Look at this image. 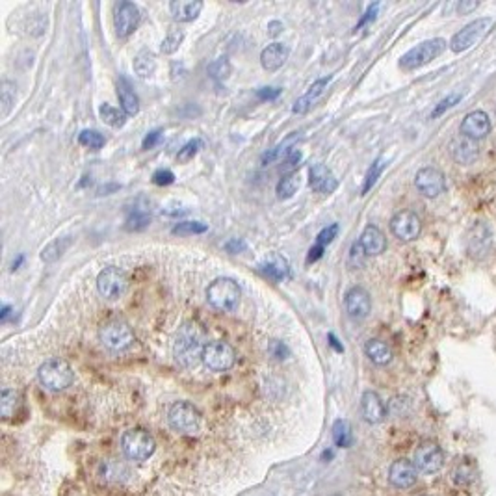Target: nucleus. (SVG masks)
<instances>
[{
  "label": "nucleus",
  "mask_w": 496,
  "mask_h": 496,
  "mask_svg": "<svg viewBox=\"0 0 496 496\" xmlns=\"http://www.w3.org/2000/svg\"><path fill=\"white\" fill-rule=\"evenodd\" d=\"M203 335L196 324H184L179 329L173 344V355L175 361L184 368H194L199 361H203Z\"/></svg>",
  "instance_id": "nucleus-1"
},
{
  "label": "nucleus",
  "mask_w": 496,
  "mask_h": 496,
  "mask_svg": "<svg viewBox=\"0 0 496 496\" xmlns=\"http://www.w3.org/2000/svg\"><path fill=\"white\" fill-rule=\"evenodd\" d=\"M242 290L231 277H218L206 288V301L220 312H232L240 305Z\"/></svg>",
  "instance_id": "nucleus-2"
},
{
  "label": "nucleus",
  "mask_w": 496,
  "mask_h": 496,
  "mask_svg": "<svg viewBox=\"0 0 496 496\" xmlns=\"http://www.w3.org/2000/svg\"><path fill=\"white\" fill-rule=\"evenodd\" d=\"M99 341L106 350L114 351V353H121L126 351L129 348L134 346L136 335L132 327L121 318H112V320L105 321L99 329Z\"/></svg>",
  "instance_id": "nucleus-3"
},
{
  "label": "nucleus",
  "mask_w": 496,
  "mask_h": 496,
  "mask_svg": "<svg viewBox=\"0 0 496 496\" xmlns=\"http://www.w3.org/2000/svg\"><path fill=\"white\" fill-rule=\"evenodd\" d=\"M40 383L50 392L66 391L67 386L73 385L75 381V372L71 365L64 359H49L40 366L37 370Z\"/></svg>",
  "instance_id": "nucleus-4"
},
{
  "label": "nucleus",
  "mask_w": 496,
  "mask_h": 496,
  "mask_svg": "<svg viewBox=\"0 0 496 496\" xmlns=\"http://www.w3.org/2000/svg\"><path fill=\"white\" fill-rule=\"evenodd\" d=\"M155 437L143 427H132L121 437V450L131 461H146L155 454Z\"/></svg>",
  "instance_id": "nucleus-5"
},
{
  "label": "nucleus",
  "mask_w": 496,
  "mask_h": 496,
  "mask_svg": "<svg viewBox=\"0 0 496 496\" xmlns=\"http://www.w3.org/2000/svg\"><path fill=\"white\" fill-rule=\"evenodd\" d=\"M447 49V41L442 37H435V40L422 41L420 45L413 47L409 52L401 56L400 67L406 71H415L418 67L427 66L430 61H433L437 56H441Z\"/></svg>",
  "instance_id": "nucleus-6"
},
{
  "label": "nucleus",
  "mask_w": 496,
  "mask_h": 496,
  "mask_svg": "<svg viewBox=\"0 0 496 496\" xmlns=\"http://www.w3.org/2000/svg\"><path fill=\"white\" fill-rule=\"evenodd\" d=\"M171 430L182 435H194L201 427V413L190 401H175L167 411Z\"/></svg>",
  "instance_id": "nucleus-7"
},
{
  "label": "nucleus",
  "mask_w": 496,
  "mask_h": 496,
  "mask_svg": "<svg viewBox=\"0 0 496 496\" xmlns=\"http://www.w3.org/2000/svg\"><path fill=\"white\" fill-rule=\"evenodd\" d=\"M203 362L212 372L231 370L236 362V351L229 342L212 341L205 344L203 350Z\"/></svg>",
  "instance_id": "nucleus-8"
},
{
  "label": "nucleus",
  "mask_w": 496,
  "mask_h": 496,
  "mask_svg": "<svg viewBox=\"0 0 496 496\" xmlns=\"http://www.w3.org/2000/svg\"><path fill=\"white\" fill-rule=\"evenodd\" d=\"M97 288L100 296L106 300H119L129 290V277L121 268L108 266L97 276Z\"/></svg>",
  "instance_id": "nucleus-9"
},
{
  "label": "nucleus",
  "mask_w": 496,
  "mask_h": 496,
  "mask_svg": "<svg viewBox=\"0 0 496 496\" xmlns=\"http://www.w3.org/2000/svg\"><path fill=\"white\" fill-rule=\"evenodd\" d=\"M492 25L491 17H481V19L472 20L465 28L457 32L450 41V49L454 52H463V50L474 47L480 40H483Z\"/></svg>",
  "instance_id": "nucleus-10"
},
{
  "label": "nucleus",
  "mask_w": 496,
  "mask_h": 496,
  "mask_svg": "<svg viewBox=\"0 0 496 496\" xmlns=\"http://www.w3.org/2000/svg\"><path fill=\"white\" fill-rule=\"evenodd\" d=\"M415 186L416 190L420 191L422 196L427 197V199H435L447 190V179H444V173L437 167H422V170L416 171L415 175Z\"/></svg>",
  "instance_id": "nucleus-11"
},
{
  "label": "nucleus",
  "mask_w": 496,
  "mask_h": 496,
  "mask_svg": "<svg viewBox=\"0 0 496 496\" xmlns=\"http://www.w3.org/2000/svg\"><path fill=\"white\" fill-rule=\"evenodd\" d=\"M141 20L140 8L134 2L123 0L116 6V13H114V26H116V34L119 37H129L138 30Z\"/></svg>",
  "instance_id": "nucleus-12"
},
{
  "label": "nucleus",
  "mask_w": 496,
  "mask_h": 496,
  "mask_svg": "<svg viewBox=\"0 0 496 496\" xmlns=\"http://www.w3.org/2000/svg\"><path fill=\"white\" fill-rule=\"evenodd\" d=\"M415 465L422 474H435L444 465V451L435 442H422L415 451Z\"/></svg>",
  "instance_id": "nucleus-13"
},
{
  "label": "nucleus",
  "mask_w": 496,
  "mask_h": 496,
  "mask_svg": "<svg viewBox=\"0 0 496 496\" xmlns=\"http://www.w3.org/2000/svg\"><path fill=\"white\" fill-rule=\"evenodd\" d=\"M391 231L401 242H413L420 236L422 221L413 211H401L392 215Z\"/></svg>",
  "instance_id": "nucleus-14"
},
{
  "label": "nucleus",
  "mask_w": 496,
  "mask_h": 496,
  "mask_svg": "<svg viewBox=\"0 0 496 496\" xmlns=\"http://www.w3.org/2000/svg\"><path fill=\"white\" fill-rule=\"evenodd\" d=\"M344 307L351 320H365L372 311V297L362 286H351L344 296Z\"/></svg>",
  "instance_id": "nucleus-15"
},
{
  "label": "nucleus",
  "mask_w": 496,
  "mask_h": 496,
  "mask_svg": "<svg viewBox=\"0 0 496 496\" xmlns=\"http://www.w3.org/2000/svg\"><path fill=\"white\" fill-rule=\"evenodd\" d=\"M459 131H461L463 136L474 141L483 140L491 132V119L483 110H474L471 114H466L465 119L461 121Z\"/></svg>",
  "instance_id": "nucleus-16"
},
{
  "label": "nucleus",
  "mask_w": 496,
  "mask_h": 496,
  "mask_svg": "<svg viewBox=\"0 0 496 496\" xmlns=\"http://www.w3.org/2000/svg\"><path fill=\"white\" fill-rule=\"evenodd\" d=\"M309 186L316 194H324V196H329L333 191L338 188V181L336 177L333 175V171L324 164H314L309 171Z\"/></svg>",
  "instance_id": "nucleus-17"
},
{
  "label": "nucleus",
  "mask_w": 496,
  "mask_h": 496,
  "mask_svg": "<svg viewBox=\"0 0 496 496\" xmlns=\"http://www.w3.org/2000/svg\"><path fill=\"white\" fill-rule=\"evenodd\" d=\"M416 468L415 463H411L409 459H398L391 465V471H389V481L396 489H409L416 483Z\"/></svg>",
  "instance_id": "nucleus-18"
},
{
  "label": "nucleus",
  "mask_w": 496,
  "mask_h": 496,
  "mask_svg": "<svg viewBox=\"0 0 496 496\" xmlns=\"http://www.w3.org/2000/svg\"><path fill=\"white\" fill-rule=\"evenodd\" d=\"M450 149H451L454 160L461 165L474 164V162L478 160V156H480V147H478L476 141L471 140V138H466V136L463 134L454 138Z\"/></svg>",
  "instance_id": "nucleus-19"
},
{
  "label": "nucleus",
  "mask_w": 496,
  "mask_h": 496,
  "mask_svg": "<svg viewBox=\"0 0 496 496\" xmlns=\"http://www.w3.org/2000/svg\"><path fill=\"white\" fill-rule=\"evenodd\" d=\"M361 415L368 424H379L385 420L386 407L379 394L374 391H366L361 398Z\"/></svg>",
  "instance_id": "nucleus-20"
},
{
  "label": "nucleus",
  "mask_w": 496,
  "mask_h": 496,
  "mask_svg": "<svg viewBox=\"0 0 496 496\" xmlns=\"http://www.w3.org/2000/svg\"><path fill=\"white\" fill-rule=\"evenodd\" d=\"M329 82H331V76H324V78H318L316 82H312V85L307 90L305 95H301L300 99L294 102L292 112H294V114H307V112L311 110L312 106H314L316 102L324 97Z\"/></svg>",
  "instance_id": "nucleus-21"
},
{
  "label": "nucleus",
  "mask_w": 496,
  "mask_h": 496,
  "mask_svg": "<svg viewBox=\"0 0 496 496\" xmlns=\"http://www.w3.org/2000/svg\"><path fill=\"white\" fill-rule=\"evenodd\" d=\"M359 244L365 249L366 256H377L381 253H385L386 249V238L383 235L379 227L376 225H366L365 231L361 232V238H359Z\"/></svg>",
  "instance_id": "nucleus-22"
},
{
  "label": "nucleus",
  "mask_w": 496,
  "mask_h": 496,
  "mask_svg": "<svg viewBox=\"0 0 496 496\" xmlns=\"http://www.w3.org/2000/svg\"><path fill=\"white\" fill-rule=\"evenodd\" d=\"M259 270L276 283L285 281L286 277L290 276V264H288V261H286L283 255H279V253H271V255L266 256L264 261L261 262V266H259Z\"/></svg>",
  "instance_id": "nucleus-23"
},
{
  "label": "nucleus",
  "mask_w": 496,
  "mask_h": 496,
  "mask_svg": "<svg viewBox=\"0 0 496 496\" xmlns=\"http://www.w3.org/2000/svg\"><path fill=\"white\" fill-rule=\"evenodd\" d=\"M288 54H290V49L285 45V43H271V45L266 47L261 52V64L266 71H273L281 69L283 66L288 60Z\"/></svg>",
  "instance_id": "nucleus-24"
},
{
  "label": "nucleus",
  "mask_w": 496,
  "mask_h": 496,
  "mask_svg": "<svg viewBox=\"0 0 496 496\" xmlns=\"http://www.w3.org/2000/svg\"><path fill=\"white\" fill-rule=\"evenodd\" d=\"M117 97H119L121 110L125 112L126 117L138 116V112H140V99H138L136 91L132 90L131 82L126 81L125 76H119V81H117Z\"/></svg>",
  "instance_id": "nucleus-25"
},
{
  "label": "nucleus",
  "mask_w": 496,
  "mask_h": 496,
  "mask_svg": "<svg viewBox=\"0 0 496 496\" xmlns=\"http://www.w3.org/2000/svg\"><path fill=\"white\" fill-rule=\"evenodd\" d=\"M203 10L201 0H173L170 4V11L173 19L179 23H191L199 17Z\"/></svg>",
  "instance_id": "nucleus-26"
},
{
  "label": "nucleus",
  "mask_w": 496,
  "mask_h": 496,
  "mask_svg": "<svg viewBox=\"0 0 496 496\" xmlns=\"http://www.w3.org/2000/svg\"><path fill=\"white\" fill-rule=\"evenodd\" d=\"M150 223V211L147 205H140L134 203V206H131L126 211L125 218V229L131 232H140L143 229H147Z\"/></svg>",
  "instance_id": "nucleus-27"
},
{
  "label": "nucleus",
  "mask_w": 496,
  "mask_h": 496,
  "mask_svg": "<svg viewBox=\"0 0 496 496\" xmlns=\"http://www.w3.org/2000/svg\"><path fill=\"white\" fill-rule=\"evenodd\" d=\"M365 353L366 357H368V359L377 366L391 365L392 357H394L391 346H389L386 342L379 341V338H370V341L366 342Z\"/></svg>",
  "instance_id": "nucleus-28"
},
{
  "label": "nucleus",
  "mask_w": 496,
  "mask_h": 496,
  "mask_svg": "<svg viewBox=\"0 0 496 496\" xmlns=\"http://www.w3.org/2000/svg\"><path fill=\"white\" fill-rule=\"evenodd\" d=\"M73 244V238L71 236H61V238H54L52 242H49L43 249H41V261L47 262V264H52L60 259L64 253L71 247Z\"/></svg>",
  "instance_id": "nucleus-29"
},
{
  "label": "nucleus",
  "mask_w": 496,
  "mask_h": 496,
  "mask_svg": "<svg viewBox=\"0 0 496 496\" xmlns=\"http://www.w3.org/2000/svg\"><path fill=\"white\" fill-rule=\"evenodd\" d=\"M132 67H134V73L140 78H150L155 75L156 71V58L150 50H140L136 54L134 61H132Z\"/></svg>",
  "instance_id": "nucleus-30"
},
{
  "label": "nucleus",
  "mask_w": 496,
  "mask_h": 496,
  "mask_svg": "<svg viewBox=\"0 0 496 496\" xmlns=\"http://www.w3.org/2000/svg\"><path fill=\"white\" fill-rule=\"evenodd\" d=\"M20 407V394L16 389H4L0 394V413L4 420H10L17 415Z\"/></svg>",
  "instance_id": "nucleus-31"
},
{
  "label": "nucleus",
  "mask_w": 496,
  "mask_h": 496,
  "mask_svg": "<svg viewBox=\"0 0 496 496\" xmlns=\"http://www.w3.org/2000/svg\"><path fill=\"white\" fill-rule=\"evenodd\" d=\"M297 138H300V136H297V132H292L290 136H286L285 140H283L279 146H276L273 149H270L264 156H262V164L268 165V164H273L276 160H281L283 156L288 155L292 149H296V147H294V143L297 141Z\"/></svg>",
  "instance_id": "nucleus-32"
},
{
  "label": "nucleus",
  "mask_w": 496,
  "mask_h": 496,
  "mask_svg": "<svg viewBox=\"0 0 496 496\" xmlns=\"http://www.w3.org/2000/svg\"><path fill=\"white\" fill-rule=\"evenodd\" d=\"M17 99V85L10 81H2L0 84V116L8 117L13 110Z\"/></svg>",
  "instance_id": "nucleus-33"
},
{
  "label": "nucleus",
  "mask_w": 496,
  "mask_h": 496,
  "mask_svg": "<svg viewBox=\"0 0 496 496\" xmlns=\"http://www.w3.org/2000/svg\"><path fill=\"white\" fill-rule=\"evenodd\" d=\"M99 116H100V119L105 121L108 126H112V129H123L126 123L125 112L119 110V108H116V106L108 105V102H105V105L99 106Z\"/></svg>",
  "instance_id": "nucleus-34"
},
{
  "label": "nucleus",
  "mask_w": 496,
  "mask_h": 496,
  "mask_svg": "<svg viewBox=\"0 0 496 496\" xmlns=\"http://www.w3.org/2000/svg\"><path fill=\"white\" fill-rule=\"evenodd\" d=\"M297 188H300V175L296 171H290V173L283 175L281 181L277 182V197L279 199H290L297 191Z\"/></svg>",
  "instance_id": "nucleus-35"
},
{
  "label": "nucleus",
  "mask_w": 496,
  "mask_h": 496,
  "mask_svg": "<svg viewBox=\"0 0 496 496\" xmlns=\"http://www.w3.org/2000/svg\"><path fill=\"white\" fill-rule=\"evenodd\" d=\"M333 441L338 448H348L353 442V435H351L350 422L341 418L333 424Z\"/></svg>",
  "instance_id": "nucleus-36"
},
{
  "label": "nucleus",
  "mask_w": 496,
  "mask_h": 496,
  "mask_svg": "<svg viewBox=\"0 0 496 496\" xmlns=\"http://www.w3.org/2000/svg\"><path fill=\"white\" fill-rule=\"evenodd\" d=\"M231 73L232 66L231 61H229V58H225V56H221V58L214 60L211 66H208V75H211V78H214V81L218 82L227 81V78L231 76Z\"/></svg>",
  "instance_id": "nucleus-37"
},
{
  "label": "nucleus",
  "mask_w": 496,
  "mask_h": 496,
  "mask_svg": "<svg viewBox=\"0 0 496 496\" xmlns=\"http://www.w3.org/2000/svg\"><path fill=\"white\" fill-rule=\"evenodd\" d=\"M208 231V225L203 221H179L177 225H173L171 232L179 236H191V235H203Z\"/></svg>",
  "instance_id": "nucleus-38"
},
{
  "label": "nucleus",
  "mask_w": 496,
  "mask_h": 496,
  "mask_svg": "<svg viewBox=\"0 0 496 496\" xmlns=\"http://www.w3.org/2000/svg\"><path fill=\"white\" fill-rule=\"evenodd\" d=\"M184 41V30H170L160 43V52L165 56L175 54Z\"/></svg>",
  "instance_id": "nucleus-39"
},
{
  "label": "nucleus",
  "mask_w": 496,
  "mask_h": 496,
  "mask_svg": "<svg viewBox=\"0 0 496 496\" xmlns=\"http://www.w3.org/2000/svg\"><path fill=\"white\" fill-rule=\"evenodd\" d=\"M78 143L84 147H88V149L99 150L105 147L106 138H105V134H100L99 131H91V129H85V131H82L81 134H78Z\"/></svg>",
  "instance_id": "nucleus-40"
},
{
  "label": "nucleus",
  "mask_w": 496,
  "mask_h": 496,
  "mask_svg": "<svg viewBox=\"0 0 496 496\" xmlns=\"http://www.w3.org/2000/svg\"><path fill=\"white\" fill-rule=\"evenodd\" d=\"M383 170H385V160H383V158H377V160L370 165V170H368V173H366L365 177V184H362L361 190L362 196H366V194L376 186L377 179H379V175L383 173Z\"/></svg>",
  "instance_id": "nucleus-41"
},
{
  "label": "nucleus",
  "mask_w": 496,
  "mask_h": 496,
  "mask_svg": "<svg viewBox=\"0 0 496 496\" xmlns=\"http://www.w3.org/2000/svg\"><path fill=\"white\" fill-rule=\"evenodd\" d=\"M100 472L106 481H121L129 476V471L121 463H102Z\"/></svg>",
  "instance_id": "nucleus-42"
},
{
  "label": "nucleus",
  "mask_w": 496,
  "mask_h": 496,
  "mask_svg": "<svg viewBox=\"0 0 496 496\" xmlns=\"http://www.w3.org/2000/svg\"><path fill=\"white\" fill-rule=\"evenodd\" d=\"M201 147H203V141H201L199 138H194V140H190L188 143H184L182 149H179V153H177V160L181 162V164H188L190 160H194V156L199 153Z\"/></svg>",
  "instance_id": "nucleus-43"
},
{
  "label": "nucleus",
  "mask_w": 496,
  "mask_h": 496,
  "mask_svg": "<svg viewBox=\"0 0 496 496\" xmlns=\"http://www.w3.org/2000/svg\"><path fill=\"white\" fill-rule=\"evenodd\" d=\"M338 223H331V225L324 227L320 232H318V236H316V244H320V246H329L331 242L335 240L336 235H338Z\"/></svg>",
  "instance_id": "nucleus-44"
},
{
  "label": "nucleus",
  "mask_w": 496,
  "mask_h": 496,
  "mask_svg": "<svg viewBox=\"0 0 496 496\" xmlns=\"http://www.w3.org/2000/svg\"><path fill=\"white\" fill-rule=\"evenodd\" d=\"M461 97H463L461 93H451V95H448L447 99H442L441 102H439V105L435 106V110L431 112V117H433V119H435V117L442 116V114H444V112H447V110H450L451 106H456L457 102H459V100H461Z\"/></svg>",
  "instance_id": "nucleus-45"
},
{
  "label": "nucleus",
  "mask_w": 496,
  "mask_h": 496,
  "mask_svg": "<svg viewBox=\"0 0 496 496\" xmlns=\"http://www.w3.org/2000/svg\"><path fill=\"white\" fill-rule=\"evenodd\" d=\"M268 351H270V355L273 357V359H277V361H285L286 357L290 355L288 346L281 341H271L270 346H268Z\"/></svg>",
  "instance_id": "nucleus-46"
},
{
  "label": "nucleus",
  "mask_w": 496,
  "mask_h": 496,
  "mask_svg": "<svg viewBox=\"0 0 496 496\" xmlns=\"http://www.w3.org/2000/svg\"><path fill=\"white\" fill-rule=\"evenodd\" d=\"M456 481L457 483H471L474 478H476V471H474V466L472 465H459L456 468Z\"/></svg>",
  "instance_id": "nucleus-47"
},
{
  "label": "nucleus",
  "mask_w": 496,
  "mask_h": 496,
  "mask_svg": "<svg viewBox=\"0 0 496 496\" xmlns=\"http://www.w3.org/2000/svg\"><path fill=\"white\" fill-rule=\"evenodd\" d=\"M153 182L156 186H170L175 182V173L171 170H156L153 173Z\"/></svg>",
  "instance_id": "nucleus-48"
},
{
  "label": "nucleus",
  "mask_w": 496,
  "mask_h": 496,
  "mask_svg": "<svg viewBox=\"0 0 496 496\" xmlns=\"http://www.w3.org/2000/svg\"><path fill=\"white\" fill-rule=\"evenodd\" d=\"M283 93L281 88H277V85H268V88H261V90H256V97L261 100H276L279 99V95Z\"/></svg>",
  "instance_id": "nucleus-49"
},
{
  "label": "nucleus",
  "mask_w": 496,
  "mask_h": 496,
  "mask_svg": "<svg viewBox=\"0 0 496 496\" xmlns=\"http://www.w3.org/2000/svg\"><path fill=\"white\" fill-rule=\"evenodd\" d=\"M162 134H164V131L162 129H155V131H150L149 134L143 138V143H141V147L146 150L153 149L155 146H158V141L162 140Z\"/></svg>",
  "instance_id": "nucleus-50"
},
{
  "label": "nucleus",
  "mask_w": 496,
  "mask_h": 496,
  "mask_svg": "<svg viewBox=\"0 0 496 496\" xmlns=\"http://www.w3.org/2000/svg\"><path fill=\"white\" fill-rule=\"evenodd\" d=\"M301 158H303V155H301L300 149H292L288 155L285 156V167L286 170H296V167H300L301 164Z\"/></svg>",
  "instance_id": "nucleus-51"
},
{
  "label": "nucleus",
  "mask_w": 496,
  "mask_h": 496,
  "mask_svg": "<svg viewBox=\"0 0 496 496\" xmlns=\"http://www.w3.org/2000/svg\"><path fill=\"white\" fill-rule=\"evenodd\" d=\"M247 249V244L242 238H232L225 244V251L231 253V255H236V253H242V251Z\"/></svg>",
  "instance_id": "nucleus-52"
},
{
  "label": "nucleus",
  "mask_w": 496,
  "mask_h": 496,
  "mask_svg": "<svg viewBox=\"0 0 496 496\" xmlns=\"http://www.w3.org/2000/svg\"><path fill=\"white\" fill-rule=\"evenodd\" d=\"M377 10H379V4H377V2H376V4H372L370 8H368V10H366V13H365V16H362V19L359 20V23H357L355 30H357V28H361V26H365L366 23H370V20H374V19H376V16H377Z\"/></svg>",
  "instance_id": "nucleus-53"
},
{
  "label": "nucleus",
  "mask_w": 496,
  "mask_h": 496,
  "mask_svg": "<svg viewBox=\"0 0 496 496\" xmlns=\"http://www.w3.org/2000/svg\"><path fill=\"white\" fill-rule=\"evenodd\" d=\"M324 251H326V247L320 246V244H314V246L309 249V255H307V264H312V262L320 261L321 256H324Z\"/></svg>",
  "instance_id": "nucleus-54"
},
{
  "label": "nucleus",
  "mask_w": 496,
  "mask_h": 496,
  "mask_svg": "<svg viewBox=\"0 0 496 496\" xmlns=\"http://www.w3.org/2000/svg\"><path fill=\"white\" fill-rule=\"evenodd\" d=\"M366 256V253H365V249L361 247V244H359V240L351 246V253H350V259L353 262H357V264H362V259Z\"/></svg>",
  "instance_id": "nucleus-55"
},
{
  "label": "nucleus",
  "mask_w": 496,
  "mask_h": 496,
  "mask_svg": "<svg viewBox=\"0 0 496 496\" xmlns=\"http://www.w3.org/2000/svg\"><path fill=\"white\" fill-rule=\"evenodd\" d=\"M283 30V23H279V20H271L270 25H268V35H271V37H276V35L281 34Z\"/></svg>",
  "instance_id": "nucleus-56"
},
{
  "label": "nucleus",
  "mask_w": 496,
  "mask_h": 496,
  "mask_svg": "<svg viewBox=\"0 0 496 496\" xmlns=\"http://www.w3.org/2000/svg\"><path fill=\"white\" fill-rule=\"evenodd\" d=\"M478 6H480L478 2H459V4H457V11H459V13H468V11L476 10Z\"/></svg>",
  "instance_id": "nucleus-57"
},
{
  "label": "nucleus",
  "mask_w": 496,
  "mask_h": 496,
  "mask_svg": "<svg viewBox=\"0 0 496 496\" xmlns=\"http://www.w3.org/2000/svg\"><path fill=\"white\" fill-rule=\"evenodd\" d=\"M327 341H329V346L335 348V350L338 351V353H342V351H344V346H342L341 342H338V338H336V336L333 335V333H329V335H327Z\"/></svg>",
  "instance_id": "nucleus-58"
},
{
  "label": "nucleus",
  "mask_w": 496,
  "mask_h": 496,
  "mask_svg": "<svg viewBox=\"0 0 496 496\" xmlns=\"http://www.w3.org/2000/svg\"><path fill=\"white\" fill-rule=\"evenodd\" d=\"M10 314H11V307L10 305L2 307V312H0V320H2V324H6V321H8Z\"/></svg>",
  "instance_id": "nucleus-59"
},
{
  "label": "nucleus",
  "mask_w": 496,
  "mask_h": 496,
  "mask_svg": "<svg viewBox=\"0 0 496 496\" xmlns=\"http://www.w3.org/2000/svg\"><path fill=\"white\" fill-rule=\"evenodd\" d=\"M23 261H25V256H23V255L17 256V261H13V264H11V270H13V271L19 270V266L23 264Z\"/></svg>",
  "instance_id": "nucleus-60"
},
{
  "label": "nucleus",
  "mask_w": 496,
  "mask_h": 496,
  "mask_svg": "<svg viewBox=\"0 0 496 496\" xmlns=\"http://www.w3.org/2000/svg\"><path fill=\"white\" fill-rule=\"evenodd\" d=\"M426 496H427V495H426Z\"/></svg>",
  "instance_id": "nucleus-61"
}]
</instances>
